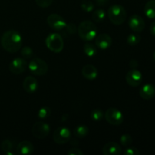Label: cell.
I'll use <instances>...</instances> for the list:
<instances>
[{
    "label": "cell",
    "mask_w": 155,
    "mask_h": 155,
    "mask_svg": "<svg viewBox=\"0 0 155 155\" xmlns=\"http://www.w3.org/2000/svg\"><path fill=\"white\" fill-rule=\"evenodd\" d=\"M2 48L9 53H15L19 51L23 45V39L19 32L11 30L5 32L1 38Z\"/></svg>",
    "instance_id": "obj_1"
},
{
    "label": "cell",
    "mask_w": 155,
    "mask_h": 155,
    "mask_svg": "<svg viewBox=\"0 0 155 155\" xmlns=\"http://www.w3.org/2000/svg\"><path fill=\"white\" fill-rule=\"evenodd\" d=\"M77 33L82 40L86 42L94 40L97 35L96 25L90 21H83L79 24Z\"/></svg>",
    "instance_id": "obj_2"
},
{
    "label": "cell",
    "mask_w": 155,
    "mask_h": 155,
    "mask_svg": "<svg viewBox=\"0 0 155 155\" xmlns=\"http://www.w3.org/2000/svg\"><path fill=\"white\" fill-rule=\"evenodd\" d=\"M127 11L120 5H113L107 10V17L112 24L121 25L127 19Z\"/></svg>",
    "instance_id": "obj_3"
},
{
    "label": "cell",
    "mask_w": 155,
    "mask_h": 155,
    "mask_svg": "<svg viewBox=\"0 0 155 155\" xmlns=\"http://www.w3.org/2000/svg\"><path fill=\"white\" fill-rule=\"evenodd\" d=\"M45 45L51 51L60 53L64 49V39L60 34L56 33H50L45 39Z\"/></svg>",
    "instance_id": "obj_4"
},
{
    "label": "cell",
    "mask_w": 155,
    "mask_h": 155,
    "mask_svg": "<svg viewBox=\"0 0 155 155\" xmlns=\"http://www.w3.org/2000/svg\"><path fill=\"white\" fill-rule=\"evenodd\" d=\"M28 68L35 76H43L48 72V66L46 62L41 58H33L29 62Z\"/></svg>",
    "instance_id": "obj_5"
},
{
    "label": "cell",
    "mask_w": 155,
    "mask_h": 155,
    "mask_svg": "<svg viewBox=\"0 0 155 155\" xmlns=\"http://www.w3.org/2000/svg\"><path fill=\"white\" fill-rule=\"evenodd\" d=\"M106 121L110 125L120 126L124 122V117L122 112L114 107H110L104 113Z\"/></svg>",
    "instance_id": "obj_6"
},
{
    "label": "cell",
    "mask_w": 155,
    "mask_h": 155,
    "mask_svg": "<svg viewBox=\"0 0 155 155\" xmlns=\"http://www.w3.org/2000/svg\"><path fill=\"white\" fill-rule=\"evenodd\" d=\"M71 139V133L68 128L60 127L54 130L53 140L58 145H64Z\"/></svg>",
    "instance_id": "obj_7"
},
{
    "label": "cell",
    "mask_w": 155,
    "mask_h": 155,
    "mask_svg": "<svg viewBox=\"0 0 155 155\" xmlns=\"http://www.w3.org/2000/svg\"><path fill=\"white\" fill-rule=\"evenodd\" d=\"M50 133V127L46 123L39 121L36 122L32 127V134L35 138L43 139L48 136Z\"/></svg>",
    "instance_id": "obj_8"
},
{
    "label": "cell",
    "mask_w": 155,
    "mask_h": 155,
    "mask_svg": "<svg viewBox=\"0 0 155 155\" xmlns=\"http://www.w3.org/2000/svg\"><path fill=\"white\" fill-rule=\"evenodd\" d=\"M46 21L48 25L51 29L57 30V31L64 30L67 25L64 18L61 15H58V14H51V15H48Z\"/></svg>",
    "instance_id": "obj_9"
},
{
    "label": "cell",
    "mask_w": 155,
    "mask_h": 155,
    "mask_svg": "<svg viewBox=\"0 0 155 155\" xmlns=\"http://www.w3.org/2000/svg\"><path fill=\"white\" fill-rule=\"evenodd\" d=\"M28 64H27V61L21 58H16L9 64V71L11 73L15 75H18L27 70Z\"/></svg>",
    "instance_id": "obj_10"
},
{
    "label": "cell",
    "mask_w": 155,
    "mask_h": 155,
    "mask_svg": "<svg viewBox=\"0 0 155 155\" xmlns=\"http://www.w3.org/2000/svg\"><path fill=\"white\" fill-rule=\"evenodd\" d=\"M126 81L127 84L132 87H137L142 82V73L137 69H131L126 75Z\"/></svg>",
    "instance_id": "obj_11"
},
{
    "label": "cell",
    "mask_w": 155,
    "mask_h": 155,
    "mask_svg": "<svg viewBox=\"0 0 155 155\" xmlns=\"http://www.w3.org/2000/svg\"><path fill=\"white\" fill-rule=\"evenodd\" d=\"M130 28L135 33H141L145 27V22L143 18L138 15H133L130 18L128 21Z\"/></svg>",
    "instance_id": "obj_12"
},
{
    "label": "cell",
    "mask_w": 155,
    "mask_h": 155,
    "mask_svg": "<svg viewBox=\"0 0 155 155\" xmlns=\"http://www.w3.org/2000/svg\"><path fill=\"white\" fill-rule=\"evenodd\" d=\"M112 45V38L107 33H101L95 37V45L100 49L105 50Z\"/></svg>",
    "instance_id": "obj_13"
},
{
    "label": "cell",
    "mask_w": 155,
    "mask_h": 155,
    "mask_svg": "<svg viewBox=\"0 0 155 155\" xmlns=\"http://www.w3.org/2000/svg\"><path fill=\"white\" fill-rule=\"evenodd\" d=\"M102 153L104 155H120L122 153L120 145L114 142H107L103 147Z\"/></svg>",
    "instance_id": "obj_14"
},
{
    "label": "cell",
    "mask_w": 155,
    "mask_h": 155,
    "mask_svg": "<svg viewBox=\"0 0 155 155\" xmlns=\"http://www.w3.org/2000/svg\"><path fill=\"white\" fill-rule=\"evenodd\" d=\"M38 81L35 77L29 76L24 79L23 82V89L27 93H33L38 89Z\"/></svg>",
    "instance_id": "obj_15"
},
{
    "label": "cell",
    "mask_w": 155,
    "mask_h": 155,
    "mask_svg": "<svg viewBox=\"0 0 155 155\" xmlns=\"http://www.w3.org/2000/svg\"><path fill=\"white\" fill-rule=\"evenodd\" d=\"M17 151L19 154L30 155L32 154L34 151V146L33 144L29 141H22L19 142L17 146Z\"/></svg>",
    "instance_id": "obj_16"
},
{
    "label": "cell",
    "mask_w": 155,
    "mask_h": 155,
    "mask_svg": "<svg viewBox=\"0 0 155 155\" xmlns=\"http://www.w3.org/2000/svg\"><path fill=\"white\" fill-rule=\"evenodd\" d=\"M82 75L86 80H93L98 77V70L94 65L86 64L82 69Z\"/></svg>",
    "instance_id": "obj_17"
},
{
    "label": "cell",
    "mask_w": 155,
    "mask_h": 155,
    "mask_svg": "<svg viewBox=\"0 0 155 155\" xmlns=\"http://www.w3.org/2000/svg\"><path fill=\"white\" fill-rule=\"evenodd\" d=\"M139 95L142 99H151L155 96V86L152 84L144 85L139 90Z\"/></svg>",
    "instance_id": "obj_18"
},
{
    "label": "cell",
    "mask_w": 155,
    "mask_h": 155,
    "mask_svg": "<svg viewBox=\"0 0 155 155\" xmlns=\"http://www.w3.org/2000/svg\"><path fill=\"white\" fill-rule=\"evenodd\" d=\"M144 12L148 18L155 19V0H150L145 4Z\"/></svg>",
    "instance_id": "obj_19"
},
{
    "label": "cell",
    "mask_w": 155,
    "mask_h": 155,
    "mask_svg": "<svg viewBox=\"0 0 155 155\" xmlns=\"http://www.w3.org/2000/svg\"><path fill=\"white\" fill-rule=\"evenodd\" d=\"M89 133V129L86 125H79L74 129V135L76 138L83 139L85 138Z\"/></svg>",
    "instance_id": "obj_20"
},
{
    "label": "cell",
    "mask_w": 155,
    "mask_h": 155,
    "mask_svg": "<svg viewBox=\"0 0 155 155\" xmlns=\"http://www.w3.org/2000/svg\"><path fill=\"white\" fill-rule=\"evenodd\" d=\"M92 20L95 23H101L104 21L106 18V12L104 9L98 8L93 11L92 15Z\"/></svg>",
    "instance_id": "obj_21"
},
{
    "label": "cell",
    "mask_w": 155,
    "mask_h": 155,
    "mask_svg": "<svg viewBox=\"0 0 155 155\" xmlns=\"http://www.w3.org/2000/svg\"><path fill=\"white\" fill-rule=\"evenodd\" d=\"M83 51L88 57H94L97 53V47L94 44L86 43L83 45Z\"/></svg>",
    "instance_id": "obj_22"
},
{
    "label": "cell",
    "mask_w": 155,
    "mask_h": 155,
    "mask_svg": "<svg viewBox=\"0 0 155 155\" xmlns=\"http://www.w3.org/2000/svg\"><path fill=\"white\" fill-rule=\"evenodd\" d=\"M141 39V36H139V34H136V33H131L128 36L127 39V43L129 44L131 46H134V45H136L137 44H139L140 42Z\"/></svg>",
    "instance_id": "obj_23"
},
{
    "label": "cell",
    "mask_w": 155,
    "mask_h": 155,
    "mask_svg": "<svg viewBox=\"0 0 155 155\" xmlns=\"http://www.w3.org/2000/svg\"><path fill=\"white\" fill-rule=\"evenodd\" d=\"M104 112L100 109H95L92 110L90 114V117L91 119L93 121L98 122V121H101V120L104 118Z\"/></svg>",
    "instance_id": "obj_24"
},
{
    "label": "cell",
    "mask_w": 155,
    "mask_h": 155,
    "mask_svg": "<svg viewBox=\"0 0 155 155\" xmlns=\"http://www.w3.org/2000/svg\"><path fill=\"white\" fill-rule=\"evenodd\" d=\"M50 115H51V109L47 107V106H44V107H41L37 114L38 117L41 120L46 119Z\"/></svg>",
    "instance_id": "obj_25"
},
{
    "label": "cell",
    "mask_w": 155,
    "mask_h": 155,
    "mask_svg": "<svg viewBox=\"0 0 155 155\" xmlns=\"http://www.w3.org/2000/svg\"><path fill=\"white\" fill-rule=\"evenodd\" d=\"M81 8L86 12H91L95 8V5L92 1L83 0L81 2Z\"/></svg>",
    "instance_id": "obj_26"
},
{
    "label": "cell",
    "mask_w": 155,
    "mask_h": 155,
    "mask_svg": "<svg viewBox=\"0 0 155 155\" xmlns=\"http://www.w3.org/2000/svg\"><path fill=\"white\" fill-rule=\"evenodd\" d=\"M120 142L121 145L124 147H128L133 143V138L129 134H124L120 136Z\"/></svg>",
    "instance_id": "obj_27"
},
{
    "label": "cell",
    "mask_w": 155,
    "mask_h": 155,
    "mask_svg": "<svg viewBox=\"0 0 155 155\" xmlns=\"http://www.w3.org/2000/svg\"><path fill=\"white\" fill-rule=\"evenodd\" d=\"M1 149L5 154L9 152V151H12L13 149V144L10 140H8V139L2 141V142L1 143Z\"/></svg>",
    "instance_id": "obj_28"
},
{
    "label": "cell",
    "mask_w": 155,
    "mask_h": 155,
    "mask_svg": "<svg viewBox=\"0 0 155 155\" xmlns=\"http://www.w3.org/2000/svg\"><path fill=\"white\" fill-rule=\"evenodd\" d=\"M21 54L24 58L30 59L33 57V51L30 47L24 46L21 48Z\"/></svg>",
    "instance_id": "obj_29"
},
{
    "label": "cell",
    "mask_w": 155,
    "mask_h": 155,
    "mask_svg": "<svg viewBox=\"0 0 155 155\" xmlns=\"http://www.w3.org/2000/svg\"><path fill=\"white\" fill-rule=\"evenodd\" d=\"M35 2L39 7L45 8L49 7L52 4L53 0H35Z\"/></svg>",
    "instance_id": "obj_30"
},
{
    "label": "cell",
    "mask_w": 155,
    "mask_h": 155,
    "mask_svg": "<svg viewBox=\"0 0 155 155\" xmlns=\"http://www.w3.org/2000/svg\"><path fill=\"white\" fill-rule=\"evenodd\" d=\"M124 155H140V151L135 147H129L124 151Z\"/></svg>",
    "instance_id": "obj_31"
},
{
    "label": "cell",
    "mask_w": 155,
    "mask_h": 155,
    "mask_svg": "<svg viewBox=\"0 0 155 155\" xmlns=\"http://www.w3.org/2000/svg\"><path fill=\"white\" fill-rule=\"evenodd\" d=\"M65 30L68 32V34L74 35L77 32V28L76 27V25L73 23H70V24H67L66 27H65Z\"/></svg>",
    "instance_id": "obj_32"
},
{
    "label": "cell",
    "mask_w": 155,
    "mask_h": 155,
    "mask_svg": "<svg viewBox=\"0 0 155 155\" xmlns=\"http://www.w3.org/2000/svg\"><path fill=\"white\" fill-rule=\"evenodd\" d=\"M68 155H83L84 153L81 151L80 149H78L77 148H71L68 151Z\"/></svg>",
    "instance_id": "obj_33"
},
{
    "label": "cell",
    "mask_w": 155,
    "mask_h": 155,
    "mask_svg": "<svg viewBox=\"0 0 155 155\" xmlns=\"http://www.w3.org/2000/svg\"><path fill=\"white\" fill-rule=\"evenodd\" d=\"M138 66H139V62L137 61V60H136V59L130 60V67L131 68V69H136V68H137Z\"/></svg>",
    "instance_id": "obj_34"
},
{
    "label": "cell",
    "mask_w": 155,
    "mask_h": 155,
    "mask_svg": "<svg viewBox=\"0 0 155 155\" xmlns=\"http://www.w3.org/2000/svg\"><path fill=\"white\" fill-rule=\"evenodd\" d=\"M95 4L98 6H105L108 3L109 0H95Z\"/></svg>",
    "instance_id": "obj_35"
},
{
    "label": "cell",
    "mask_w": 155,
    "mask_h": 155,
    "mask_svg": "<svg viewBox=\"0 0 155 155\" xmlns=\"http://www.w3.org/2000/svg\"><path fill=\"white\" fill-rule=\"evenodd\" d=\"M150 32L153 36H155V21L152 22L150 26Z\"/></svg>",
    "instance_id": "obj_36"
},
{
    "label": "cell",
    "mask_w": 155,
    "mask_h": 155,
    "mask_svg": "<svg viewBox=\"0 0 155 155\" xmlns=\"http://www.w3.org/2000/svg\"><path fill=\"white\" fill-rule=\"evenodd\" d=\"M68 114H64L63 115V117H62V118H61L62 122H64V121H66L67 119H68Z\"/></svg>",
    "instance_id": "obj_37"
},
{
    "label": "cell",
    "mask_w": 155,
    "mask_h": 155,
    "mask_svg": "<svg viewBox=\"0 0 155 155\" xmlns=\"http://www.w3.org/2000/svg\"><path fill=\"white\" fill-rule=\"evenodd\" d=\"M153 58H154V60L155 61V51L154 52V54H153Z\"/></svg>",
    "instance_id": "obj_38"
}]
</instances>
